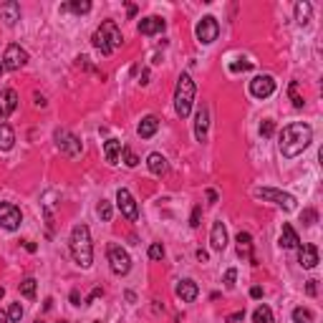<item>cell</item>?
Segmentation results:
<instances>
[{
	"mask_svg": "<svg viewBox=\"0 0 323 323\" xmlns=\"http://www.w3.org/2000/svg\"><path fill=\"white\" fill-rule=\"evenodd\" d=\"M195 35H197V41H200V43H205V46L215 43V41H217V35H220V23H217V18L205 15V18L197 23Z\"/></svg>",
	"mask_w": 323,
	"mask_h": 323,
	"instance_id": "8",
	"label": "cell"
},
{
	"mask_svg": "<svg viewBox=\"0 0 323 323\" xmlns=\"http://www.w3.org/2000/svg\"><path fill=\"white\" fill-rule=\"evenodd\" d=\"M306 293H308V295H316V280H308V286H306Z\"/></svg>",
	"mask_w": 323,
	"mask_h": 323,
	"instance_id": "44",
	"label": "cell"
},
{
	"mask_svg": "<svg viewBox=\"0 0 323 323\" xmlns=\"http://www.w3.org/2000/svg\"><path fill=\"white\" fill-rule=\"evenodd\" d=\"M3 295H5V288H0V298H3Z\"/></svg>",
	"mask_w": 323,
	"mask_h": 323,
	"instance_id": "52",
	"label": "cell"
},
{
	"mask_svg": "<svg viewBox=\"0 0 323 323\" xmlns=\"http://www.w3.org/2000/svg\"><path fill=\"white\" fill-rule=\"evenodd\" d=\"M197 260H202V263L207 260V253H205V250H197Z\"/></svg>",
	"mask_w": 323,
	"mask_h": 323,
	"instance_id": "48",
	"label": "cell"
},
{
	"mask_svg": "<svg viewBox=\"0 0 323 323\" xmlns=\"http://www.w3.org/2000/svg\"><path fill=\"white\" fill-rule=\"evenodd\" d=\"M126 13H129V18H134V15H137V5H129Z\"/></svg>",
	"mask_w": 323,
	"mask_h": 323,
	"instance_id": "47",
	"label": "cell"
},
{
	"mask_svg": "<svg viewBox=\"0 0 323 323\" xmlns=\"http://www.w3.org/2000/svg\"><path fill=\"white\" fill-rule=\"evenodd\" d=\"M250 68H253V63H248V61H242V63H233V66H230V71H250Z\"/></svg>",
	"mask_w": 323,
	"mask_h": 323,
	"instance_id": "39",
	"label": "cell"
},
{
	"mask_svg": "<svg viewBox=\"0 0 323 323\" xmlns=\"http://www.w3.org/2000/svg\"><path fill=\"white\" fill-rule=\"evenodd\" d=\"M311 15H313V5H311L308 0L295 3V21H298L300 26H306V23L311 21Z\"/></svg>",
	"mask_w": 323,
	"mask_h": 323,
	"instance_id": "24",
	"label": "cell"
},
{
	"mask_svg": "<svg viewBox=\"0 0 323 323\" xmlns=\"http://www.w3.org/2000/svg\"><path fill=\"white\" fill-rule=\"evenodd\" d=\"M96 323H101V321H96Z\"/></svg>",
	"mask_w": 323,
	"mask_h": 323,
	"instance_id": "55",
	"label": "cell"
},
{
	"mask_svg": "<svg viewBox=\"0 0 323 323\" xmlns=\"http://www.w3.org/2000/svg\"><path fill=\"white\" fill-rule=\"evenodd\" d=\"M273 131H275V121L265 119L263 124H260V134H263V137H273Z\"/></svg>",
	"mask_w": 323,
	"mask_h": 323,
	"instance_id": "36",
	"label": "cell"
},
{
	"mask_svg": "<svg viewBox=\"0 0 323 323\" xmlns=\"http://www.w3.org/2000/svg\"><path fill=\"white\" fill-rule=\"evenodd\" d=\"M273 91H275V79L273 76H255L253 81H250V93L255 96V99H268V96H273Z\"/></svg>",
	"mask_w": 323,
	"mask_h": 323,
	"instance_id": "12",
	"label": "cell"
},
{
	"mask_svg": "<svg viewBox=\"0 0 323 323\" xmlns=\"http://www.w3.org/2000/svg\"><path fill=\"white\" fill-rule=\"evenodd\" d=\"M195 104V81L189 73H182L175 88V111L179 119H187Z\"/></svg>",
	"mask_w": 323,
	"mask_h": 323,
	"instance_id": "4",
	"label": "cell"
},
{
	"mask_svg": "<svg viewBox=\"0 0 323 323\" xmlns=\"http://www.w3.org/2000/svg\"><path fill=\"white\" fill-rule=\"evenodd\" d=\"M207 202H210V205L217 202V192H215V189H207Z\"/></svg>",
	"mask_w": 323,
	"mask_h": 323,
	"instance_id": "43",
	"label": "cell"
},
{
	"mask_svg": "<svg viewBox=\"0 0 323 323\" xmlns=\"http://www.w3.org/2000/svg\"><path fill=\"white\" fill-rule=\"evenodd\" d=\"M26 250H28V253H35V242H26Z\"/></svg>",
	"mask_w": 323,
	"mask_h": 323,
	"instance_id": "49",
	"label": "cell"
},
{
	"mask_svg": "<svg viewBox=\"0 0 323 323\" xmlns=\"http://www.w3.org/2000/svg\"><path fill=\"white\" fill-rule=\"evenodd\" d=\"M245 318V311H237V313H233V316H227V323H237Z\"/></svg>",
	"mask_w": 323,
	"mask_h": 323,
	"instance_id": "42",
	"label": "cell"
},
{
	"mask_svg": "<svg viewBox=\"0 0 323 323\" xmlns=\"http://www.w3.org/2000/svg\"><path fill=\"white\" fill-rule=\"evenodd\" d=\"M121 157H124V164H126V167H137V164H139V157L129 147H121Z\"/></svg>",
	"mask_w": 323,
	"mask_h": 323,
	"instance_id": "30",
	"label": "cell"
},
{
	"mask_svg": "<svg viewBox=\"0 0 323 323\" xmlns=\"http://www.w3.org/2000/svg\"><path fill=\"white\" fill-rule=\"evenodd\" d=\"M21 220H23L21 207H15L13 202H3V205H0V227H5V230H18V227H21Z\"/></svg>",
	"mask_w": 323,
	"mask_h": 323,
	"instance_id": "10",
	"label": "cell"
},
{
	"mask_svg": "<svg viewBox=\"0 0 323 323\" xmlns=\"http://www.w3.org/2000/svg\"><path fill=\"white\" fill-rule=\"evenodd\" d=\"M0 15H3V21H5L8 26H15V23L21 21V5H18L15 0H8V3H3Z\"/></svg>",
	"mask_w": 323,
	"mask_h": 323,
	"instance_id": "20",
	"label": "cell"
},
{
	"mask_svg": "<svg viewBox=\"0 0 323 323\" xmlns=\"http://www.w3.org/2000/svg\"><path fill=\"white\" fill-rule=\"evenodd\" d=\"M56 147L61 149V154L66 157H79L81 154V139L76 134H71L68 129H59L56 131Z\"/></svg>",
	"mask_w": 323,
	"mask_h": 323,
	"instance_id": "6",
	"label": "cell"
},
{
	"mask_svg": "<svg viewBox=\"0 0 323 323\" xmlns=\"http://www.w3.org/2000/svg\"><path fill=\"white\" fill-rule=\"evenodd\" d=\"M35 323H41V321H35Z\"/></svg>",
	"mask_w": 323,
	"mask_h": 323,
	"instance_id": "53",
	"label": "cell"
},
{
	"mask_svg": "<svg viewBox=\"0 0 323 323\" xmlns=\"http://www.w3.org/2000/svg\"><path fill=\"white\" fill-rule=\"evenodd\" d=\"M61 323H66V321H61Z\"/></svg>",
	"mask_w": 323,
	"mask_h": 323,
	"instance_id": "54",
	"label": "cell"
},
{
	"mask_svg": "<svg viewBox=\"0 0 323 323\" xmlns=\"http://www.w3.org/2000/svg\"><path fill=\"white\" fill-rule=\"evenodd\" d=\"M157 129H159V119L157 117H144L142 121H139V126H137V134L142 137V139H151L154 134H157Z\"/></svg>",
	"mask_w": 323,
	"mask_h": 323,
	"instance_id": "21",
	"label": "cell"
},
{
	"mask_svg": "<svg viewBox=\"0 0 323 323\" xmlns=\"http://www.w3.org/2000/svg\"><path fill=\"white\" fill-rule=\"evenodd\" d=\"M8 321V313H5V311H0V323H5Z\"/></svg>",
	"mask_w": 323,
	"mask_h": 323,
	"instance_id": "50",
	"label": "cell"
},
{
	"mask_svg": "<svg viewBox=\"0 0 323 323\" xmlns=\"http://www.w3.org/2000/svg\"><path fill=\"white\" fill-rule=\"evenodd\" d=\"M298 263L303 265V268H316L318 265V248L316 245H311V242H306V245H298Z\"/></svg>",
	"mask_w": 323,
	"mask_h": 323,
	"instance_id": "13",
	"label": "cell"
},
{
	"mask_svg": "<svg viewBox=\"0 0 323 323\" xmlns=\"http://www.w3.org/2000/svg\"><path fill=\"white\" fill-rule=\"evenodd\" d=\"M210 242H212V250H217V253H222V250L227 248V230H225L222 220H217V222L212 225V233H210Z\"/></svg>",
	"mask_w": 323,
	"mask_h": 323,
	"instance_id": "16",
	"label": "cell"
},
{
	"mask_svg": "<svg viewBox=\"0 0 323 323\" xmlns=\"http://www.w3.org/2000/svg\"><path fill=\"white\" fill-rule=\"evenodd\" d=\"M13 142H15L13 129L8 124H0V151H8V149L13 147Z\"/></svg>",
	"mask_w": 323,
	"mask_h": 323,
	"instance_id": "26",
	"label": "cell"
},
{
	"mask_svg": "<svg viewBox=\"0 0 323 323\" xmlns=\"http://www.w3.org/2000/svg\"><path fill=\"white\" fill-rule=\"evenodd\" d=\"M109 263H111L114 275H126L131 270V258L121 245H109Z\"/></svg>",
	"mask_w": 323,
	"mask_h": 323,
	"instance_id": "5",
	"label": "cell"
},
{
	"mask_svg": "<svg viewBox=\"0 0 323 323\" xmlns=\"http://www.w3.org/2000/svg\"><path fill=\"white\" fill-rule=\"evenodd\" d=\"M104 154H106V162H109V164H117L119 154H121V142H119V139H109V142L104 144Z\"/></svg>",
	"mask_w": 323,
	"mask_h": 323,
	"instance_id": "25",
	"label": "cell"
},
{
	"mask_svg": "<svg viewBox=\"0 0 323 323\" xmlns=\"http://www.w3.org/2000/svg\"><path fill=\"white\" fill-rule=\"evenodd\" d=\"M71 303H73V306H79V303H81V295H79V291H71Z\"/></svg>",
	"mask_w": 323,
	"mask_h": 323,
	"instance_id": "45",
	"label": "cell"
},
{
	"mask_svg": "<svg viewBox=\"0 0 323 323\" xmlns=\"http://www.w3.org/2000/svg\"><path fill=\"white\" fill-rule=\"evenodd\" d=\"M3 71H5V66H3V61H0V76H3Z\"/></svg>",
	"mask_w": 323,
	"mask_h": 323,
	"instance_id": "51",
	"label": "cell"
},
{
	"mask_svg": "<svg viewBox=\"0 0 323 323\" xmlns=\"http://www.w3.org/2000/svg\"><path fill=\"white\" fill-rule=\"evenodd\" d=\"M149 258H151V260H162V258H164L162 242H151V245H149Z\"/></svg>",
	"mask_w": 323,
	"mask_h": 323,
	"instance_id": "35",
	"label": "cell"
},
{
	"mask_svg": "<svg viewBox=\"0 0 323 323\" xmlns=\"http://www.w3.org/2000/svg\"><path fill=\"white\" fill-rule=\"evenodd\" d=\"M288 96H291V101H293L295 109H303V96L298 93V81H291V86H288Z\"/></svg>",
	"mask_w": 323,
	"mask_h": 323,
	"instance_id": "29",
	"label": "cell"
},
{
	"mask_svg": "<svg viewBox=\"0 0 323 323\" xmlns=\"http://www.w3.org/2000/svg\"><path fill=\"white\" fill-rule=\"evenodd\" d=\"M26 61H28V53H26L18 43H10V46L5 48V56H3L5 71H18V68L26 66Z\"/></svg>",
	"mask_w": 323,
	"mask_h": 323,
	"instance_id": "9",
	"label": "cell"
},
{
	"mask_svg": "<svg viewBox=\"0 0 323 323\" xmlns=\"http://www.w3.org/2000/svg\"><path fill=\"white\" fill-rule=\"evenodd\" d=\"M207 126H210V109H207V104H202L197 109V117H195V137H197V142L207 139Z\"/></svg>",
	"mask_w": 323,
	"mask_h": 323,
	"instance_id": "15",
	"label": "cell"
},
{
	"mask_svg": "<svg viewBox=\"0 0 323 323\" xmlns=\"http://www.w3.org/2000/svg\"><path fill=\"white\" fill-rule=\"evenodd\" d=\"M101 293H104L101 288H93V291H91V295H88V298H86V306H91V303H93L96 298H101Z\"/></svg>",
	"mask_w": 323,
	"mask_h": 323,
	"instance_id": "41",
	"label": "cell"
},
{
	"mask_svg": "<svg viewBox=\"0 0 323 323\" xmlns=\"http://www.w3.org/2000/svg\"><path fill=\"white\" fill-rule=\"evenodd\" d=\"M255 197H263V200H270V202H275L278 207H283V210H295V197L293 195H288V192H283V189H273V187H263V189H255Z\"/></svg>",
	"mask_w": 323,
	"mask_h": 323,
	"instance_id": "7",
	"label": "cell"
},
{
	"mask_svg": "<svg viewBox=\"0 0 323 323\" xmlns=\"http://www.w3.org/2000/svg\"><path fill=\"white\" fill-rule=\"evenodd\" d=\"M117 205H119L121 215H124L126 220H131V222L139 220V207H137V202H134V197H131L129 189H124V187L119 189L117 192Z\"/></svg>",
	"mask_w": 323,
	"mask_h": 323,
	"instance_id": "11",
	"label": "cell"
},
{
	"mask_svg": "<svg viewBox=\"0 0 323 323\" xmlns=\"http://www.w3.org/2000/svg\"><path fill=\"white\" fill-rule=\"evenodd\" d=\"M61 10H71V13H76V15H84V13L91 10V3H88V0H73V3L61 5Z\"/></svg>",
	"mask_w": 323,
	"mask_h": 323,
	"instance_id": "27",
	"label": "cell"
},
{
	"mask_svg": "<svg viewBox=\"0 0 323 323\" xmlns=\"http://www.w3.org/2000/svg\"><path fill=\"white\" fill-rule=\"evenodd\" d=\"M250 295H253V298H263V288H260V286H255V288L250 291Z\"/></svg>",
	"mask_w": 323,
	"mask_h": 323,
	"instance_id": "46",
	"label": "cell"
},
{
	"mask_svg": "<svg viewBox=\"0 0 323 323\" xmlns=\"http://www.w3.org/2000/svg\"><path fill=\"white\" fill-rule=\"evenodd\" d=\"M15 109H18V93L13 88L0 91V119H8Z\"/></svg>",
	"mask_w": 323,
	"mask_h": 323,
	"instance_id": "14",
	"label": "cell"
},
{
	"mask_svg": "<svg viewBox=\"0 0 323 323\" xmlns=\"http://www.w3.org/2000/svg\"><path fill=\"white\" fill-rule=\"evenodd\" d=\"M298 245H300V240H298V233L293 230V225H283V230H280V248L291 250V248H298Z\"/></svg>",
	"mask_w": 323,
	"mask_h": 323,
	"instance_id": "23",
	"label": "cell"
},
{
	"mask_svg": "<svg viewBox=\"0 0 323 323\" xmlns=\"http://www.w3.org/2000/svg\"><path fill=\"white\" fill-rule=\"evenodd\" d=\"M293 321L295 323H313V316H311V311H306V308H295Z\"/></svg>",
	"mask_w": 323,
	"mask_h": 323,
	"instance_id": "33",
	"label": "cell"
},
{
	"mask_svg": "<svg viewBox=\"0 0 323 323\" xmlns=\"http://www.w3.org/2000/svg\"><path fill=\"white\" fill-rule=\"evenodd\" d=\"M21 295H26V298H35V280H33V278H26V280L21 283Z\"/></svg>",
	"mask_w": 323,
	"mask_h": 323,
	"instance_id": "32",
	"label": "cell"
},
{
	"mask_svg": "<svg viewBox=\"0 0 323 323\" xmlns=\"http://www.w3.org/2000/svg\"><path fill=\"white\" fill-rule=\"evenodd\" d=\"M200 220H202V207L197 205L195 210H192V217H189V225H192V227H200Z\"/></svg>",
	"mask_w": 323,
	"mask_h": 323,
	"instance_id": "38",
	"label": "cell"
},
{
	"mask_svg": "<svg viewBox=\"0 0 323 323\" xmlns=\"http://www.w3.org/2000/svg\"><path fill=\"white\" fill-rule=\"evenodd\" d=\"M111 212H114V210H111V202H106V200H101V202H99V217H101L104 222H109V220H111Z\"/></svg>",
	"mask_w": 323,
	"mask_h": 323,
	"instance_id": "34",
	"label": "cell"
},
{
	"mask_svg": "<svg viewBox=\"0 0 323 323\" xmlns=\"http://www.w3.org/2000/svg\"><path fill=\"white\" fill-rule=\"evenodd\" d=\"M316 217H318V215H316L313 210H306V212H303V222H306V225H313Z\"/></svg>",
	"mask_w": 323,
	"mask_h": 323,
	"instance_id": "40",
	"label": "cell"
},
{
	"mask_svg": "<svg viewBox=\"0 0 323 323\" xmlns=\"http://www.w3.org/2000/svg\"><path fill=\"white\" fill-rule=\"evenodd\" d=\"M21 318H23V306H21V303H13V306L8 308V321L21 323Z\"/></svg>",
	"mask_w": 323,
	"mask_h": 323,
	"instance_id": "31",
	"label": "cell"
},
{
	"mask_svg": "<svg viewBox=\"0 0 323 323\" xmlns=\"http://www.w3.org/2000/svg\"><path fill=\"white\" fill-rule=\"evenodd\" d=\"M235 278H237V270L235 268H227V273H225V288H235Z\"/></svg>",
	"mask_w": 323,
	"mask_h": 323,
	"instance_id": "37",
	"label": "cell"
},
{
	"mask_svg": "<svg viewBox=\"0 0 323 323\" xmlns=\"http://www.w3.org/2000/svg\"><path fill=\"white\" fill-rule=\"evenodd\" d=\"M164 28H167V23H164L162 18H157V15L142 18V21H139V26H137V30H139L142 35H157V33H162Z\"/></svg>",
	"mask_w": 323,
	"mask_h": 323,
	"instance_id": "17",
	"label": "cell"
},
{
	"mask_svg": "<svg viewBox=\"0 0 323 323\" xmlns=\"http://www.w3.org/2000/svg\"><path fill=\"white\" fill-rule=\"evenodd\" d=\"M147 167H149V172H151V175L162 177L164 172H167V159H164L159 151H151V154L147 157Z\"/></svg>",
	"mask_w": 323,
	"mask_h": 323,
	"instance_id": "22",
	"label": "cell"
},
{
	"mask_svg": "<svg viewBox=\"0 0 323 323\" xmlns=\"http://www.w3.org/2000/svg\"><path fill=\"white\" fill-rule=\"evenodd\" d=\"M197 295H200V288H197L195 280L187 278V280H179V283H177V298H182L184 303H192Z\"/></svg>",
	"mask_w": 323,
	"mask_h": 323,
	"instance_id": "18",
	"label": "cell"
},
{
	"mask_svg": "<svg viewBox=\"0 0 323 323\" xmlns=\"http://www.w3.org/2000/svg\"><path fill=\"white\" fill-rule=\"evenodd\" d=\"M91 41H93V46L104 53V56H109L114 48H119L121 46V30H119V26L114 23V21H104L101 23V28L93 30V35H91Z\"/></svg>",
	"mask_w": 323,
	"mask_h": 323,
	"instance_id": "3",
	"label": "cell"
},
{
	"mask_svg": "<svg viewBox=\"0 0 323 323\" xmlns=\"http://www.w3.org/2000/svg\"><path fill=\"white\" fill-rule=\"evenodd\" d=\"M311 142H313V129L303 121H293L280 131V154L293 159L303 149H308Z\"/></svg>",
	"mask_w": 323,
	"mask_h": 323,
	"instance_id": "1",
	"label": "cell"
},
{
	"mask_svg": "<svg viewBox=\"0 0 323 323\" xmlns=\"http://www.w3.org/2000/svg\"><path fill=\"white\" fill-rule=\"evenodd\" d=\"M237 255L248 258L253 265H258V260L253 258V237H250V233H237Z\"/></svg>",
	"mask_w": 323,
	"mask_h": 323,
	"instance_id": "19",
	"label": "cell"
},
{
	"mask_svg": "<svg viewBox=\"0 0 323 323\" xmlns=\"http://www.w3.org/2000/svg\"><path fill=\"white\" fill-rule=\"evenodd\" d=\"M253 323H275L273 311H270L268 306H258V308H255V313H253Z\"/></svg>",
	"mask_w": 323,
	"mask_h": 323,
	"instance_id": "28",
	"label": "cell"
},
{
	"mask_svg": "<svg viewBox=\"0 0 323 323\" xmlns=\"http://www.w3.org/2000/svg\"><path fill=\"white\" fill-rule=\"evenodd\" d=\"M68 248H71L73 260L81 265V268H88V265L93 263V245H91V233H88L86 225H76V227L71 230Z\"/></svg>",
	"mask_w": 323,
	"mask_h": 323,
	"instance_id": "2",
	"label": "cell"
}]
</instances>
